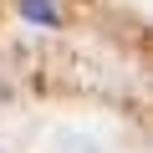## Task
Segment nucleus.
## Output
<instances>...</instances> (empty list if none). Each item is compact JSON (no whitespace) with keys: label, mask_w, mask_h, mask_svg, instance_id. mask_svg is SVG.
<instances>
[{"label":"nucleus","mask_w":153,"mask_h":153,"mask_svg":"<svg viewBox=\"0 0 153 153\" xmlns=\"http://www.w3.org/2000/svg\"><path fill=\"white\" fill-rule=\"evenodd\" d=\"M21 16H26V21H36V26H46V31H51V26L61 21L51 0H21Z\"/></svg>","instance_id":"obj_1"}]
</instances>
